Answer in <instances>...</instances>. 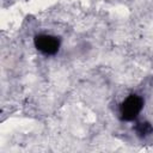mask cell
Listing matches in <instances>:
<instances>
[{
    "label": "cell",
    "instance_id": "6da1fadb",
    "mask_svg": "<svg viewBox=\"0 0 153 153\" xmlns=\"http://www.w3.org/2000/svg\"><path fill=\"white\" fill-rule=\"evenodd\" d=\"M142 108V100L137 96H129L121 106V115L124 120H133Z\"/></svg>",
    "mask_w": 153,
    "mask_h": 153
},
{
    "label": "cell",
    "instance_id": "7a4b0ae2",
    "mask_svg": "<svg viewBox=\"0 0 153 153\" xmlns=\"http://www.w3.org/2000/svg\"><path fill=\"white\" fill-rule=\"evenodd\" d=\"M36 48L44 54H54L59 49V41L56 37L49 35H39L35 39Z\"/></svg>",
    "mask_w": 153,
    "mask_h": 153
}]
</instances>
